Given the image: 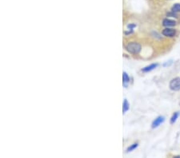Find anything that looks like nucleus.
I'll return each instance as SVG.
<instances>
[{
  "label": "nucleus",
  "mask_w": 180,
  "mask_h": 158,
  "mask_svg": "<svg viewBox=\"0 0 180 158\" xmlns=\"http://www.w3.org/2000/svg\"><path fill=\"white\" fill-rule=\"evenodd\" d=\"M171 11L175 13L180 12V3H175L172 6Z\"/></svg>",
  "instance_id": "obj_9"
},
{
  "label": "nucleus",
  "mask_w": 180,
  "mask_h": 158,
  "mask_svg": "<svg viewBox=\"0 0 180 158\" xmlns=\"http://www.w3.org/2000/svg\"><path fill=\"white\" fill-rule=\"evenodd\" d=\"M179 117V113L175 112L173 113L171 118V124H174L176 121H177V118Z\"/></svg>",
  "instance_id": "obj_10"
},
{
  "label": "nucleus",
  "mask_w": 180,
  "mask_h": 158,
  "mask_svg": "<svg viewBox=\"0 0 180 158\" xmlns=\"http://www.w3.org/2000/svg\"><path fill=\"white\" fill-rule=\"evenodd\" d=\"M129 82H130V78H129V76H128V74L126 72H123L122 73V84H123V86L125 87H126Z\"/></svg>",
  "instance_id": "obj_7"
},
{
  "label": "nucleus",
  "mask_w": 180,
  "mask_h": 158,
  "mask_svg": "<svg viewBox=\"0 0 180 158\" xmlns=\"http://www.w3.org/2000/svg\"><path fill=\"white\" fill-rule=\"evenodd\" d=\"M162 34H163V35L165 36V37L173 38V37H175V36L176 35L177 31H176L175 29L170 28V27H166L165 29L163 30Z\"/></svg>",
  "instance_id": "obj_3"
},
{
  "label": "nucleus",
  "mask_w": 180,
  "mask_h": 158,
  "mask_svg": "<svg viewBox=\"0 0 180 158\" xmlns=\"http://www.w3.org/2000/svg\"><path fill=\"white\" fill-rule=\"evenodd\" d=\"M158 66H159V64H158V63H152V64H151V65L147 66H145L144 68H142V72H145V73L150 72V71L155 70L156 67H158Z\"/></svg>",
  "instance_id": "obj_6"
},
{
  "label": "nucleus",
  "mask_w": 180,
  "mask_h": 158,
  "mask_svg": "<svg viewBox=\"0 0 180 158\" xmlns=\"http://www.w3.org/2000/svg\"><path fill=\"white\" fill-rule=\"evenodd\" d=\"M138 146V143H134V144H132L131 145L129 146V147L126 149V152L128 153V152H130V151H132V150L135 149Z\"/></svg>",
  "instance_id": "obj_11"
},
{
  "label": "nucleus",
  "mask_w": 180,
  "mask_h": 158,
  "mask_svg": "<svg viewBox=\"0 0 180 158\" xmlns=\"http://www.w3.org/2000/svg\"><path fill=\"white\" fill-rule=\"evenodd\" d=\"M126 50H127L129 53H130V54H137L141 51V50H142V46H141V45H140L139 43H138V42H129V43L126 44Z\"/></svg>",
  "instance_id": "obj_1"
},
{
  "label": "nucleus",
  "mask_w": 180,
  "mask_h": 158,
  "mask_svg": "<svg viewBox=\"0 0 180 158\" xmlns=\"http://www.w3.org/2000/svg\"><path fill=\"white\" fill-rule=\"evenodd\" d=\"M176 24H177L176 21L170 18H165L163 21V26L165 27H172V26H175Z\"/></svg>",
  "instance_id": "obj_5"
},
{
  "label": "nucleus",
  "mask_w": 180,
  "mask_h": 158,
  "mask_svg": "<svg viewBox=\"0 0 180 158\" xmlns=\"http://www.w3.org/2000/svg\"><path fill=\"white\" fill-rule=\"evenodd\" d=\"M165 121V117L163 116H159L155 118V120L153 121L152 124H151V128L152 129H155L157 127H159V125H161L162 123H163Z\"/></svg>",
  "instance_id": "obj_4"
},
{
  "label": "nucleus",
  "mask_w": 180,
  "mask_h": 158,
  "mask_svg": "<svg viewBox=\"0 0 180 158\" xmlns=\"http://www.w3.org/2000/svg\"><path fill=\"white\" fill-rule=\"evenodd\" d=\"M136 26V25L135 24H134V23H130L129 25L127 26V27H128V29H130V30H132L134 29V27Z\"/></svg>",
  "instance_id": "obj_12"
},
{
  "label": "nucleus",
  "mask_w": 180,
  "mask_h": 158,
  "mask_svg": "<svg viewBox=\"0 0 180 158\" xmlns=\"http://www.w3.org/2000/svg\"><path fill=\"white\" fill-rule=\"evenodd\" d=\"M129 108H130V105L128 103V101L126 99H124L123 103H122V112H123V113H125L126 111H128Z\"/></svg>",
  "instance_id": "obj_8"
},
{
  "label": "nucleus",
  "mask_w": 180,
  "mask_h": 158,
  "mask_svg": "<svg viewBox=\"0 0 180 158\" xmlns=\"http://www.w3.org/2000/svg\"><path fill=\"white\" fill-rule=\"evenodd\" d=\"M169 87L173 91H179L180 90V77H177L173 78L170 82Z\"/></svg>",
  "instance_id": "obj_2"
}]
</instances>
